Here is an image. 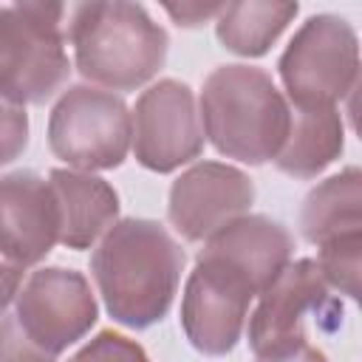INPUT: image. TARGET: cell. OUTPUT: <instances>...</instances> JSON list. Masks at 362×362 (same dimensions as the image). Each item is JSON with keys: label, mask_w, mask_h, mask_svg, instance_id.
<instances>
[{"label": "cell", "mask_w": 362, "mask_h": 362, "mask_svg": "<svg viewBox=\"0 0 362 362\" xmlns=\"http://www.w3.org/2000/svg\"><path fill=\"white\" fill-rule=\"evenodd\" d=\"M90 272L113 320L147 328L167 314L175 297L184 249L161 223L127 218L105 232L93 249Z\"/></svg>", "instance_id": "obj_1"}, {"label": "cell", "mask_w": 362, "mask_h": 362, "mask_svg": "<svg viewBox=\"0 0 362 362\" xmlns=\"http://www.w3.org/2000/svg\"><path fill=\"white\" fill-rule=\"evenodd\" d=\"M280 76L294 107H334L356 88L359 45L354 28L334 14L308 17L280 57Z\"/></svg>", "instance_id": "obj_7"}, {"label": "cell", "mask_w": 362, "mask_h": 362, "mask_svg": "<svg viewBox=\"0 0 362 362\" xmlns=\"http://www.w3.org/2000/svg\"><path fill=\"white\" fill-rule=\"evenodd\" d=\"M28 141V116L25 107L0 102V164L14 161Z\"/></svg>", "instance_id": "obj_20"}, {"label": "cell", "mask_w": 362, "mask_h": 362, "mask_svg": "<svg viewBox=\"0 0 362 362\" xmlns=\"http://www.w3.org/2000/svg\"><path fill=\"white\" fill-rule=\"evenodd\" d=\"M164 8H167V14H170L178 25L192 28V25L206 23L209 17H218L223 6H218V3H181V6H178V3H167Z\"/></svg>", "instance_id": "obj_21"}, {"label": "cell", "mask_w": 362, "mask_h": 362, "mask_svg": "<svg viewBox=\"0 0 362 362\" xmlns=\"http://www.w3.org/2000/svg\"><path fill=\"white\" fill-rule=\"evenodd\" d=\"M20 286H23V266H17L11 260H0V314L17 297Z\"/></svg>", "instance_id": "obj_22"}, {"label": "cell", "mask_w": 362, "mask_h": 362, "mask_svg": "<svg viewBox=\"0 0 362 362\" xmlns=\"http://www.w3.org/2000/svg\"><path fill=\"white\" fill-rule=\"evenodd\" d=\"M291 107L272 76L252 65L215 68L201 90V127L212 144L238 161L277 158L288 136Z\"/></svg>", "instance_id": "obj_2"}, {"label": "cell", "mask_w": 362, "mask_h": 362, "mask_svg": "<svg viewBox=\"0 0 362 362\" xmlns=\"http://www.w3.org/2000/svg\"><path fill=\"white\" fill-rule=\"evenodd\" d=\"M308 320L331 331L342 320V303L334 297L314 260H297L260 291V303L249 320V345L255 356L283 359L308 345Z\"/></svg>", "instance_id": "obj_6"}, {"label": "cell", "mask_w": 362, "mask_h": 362, "mask_svg": "<svg viewBox=\"0 0 362 362\" xmlns=\"http://www.w3.org/2000/svg\"><path fill=\"white\" fill-rule=\"evenodd\" d=\"M255 198L252 181L218 161L187 170L170 189V221L187 240H206L229 221L240 218Z\"/></svg>", "instance_id": "obj_11"}, {"label": "cell", "mask_w": 362, "mask_h": 362, "mask_svg": "<svg viewBox=\"0 0 362 362\" xmlns=\"http://www.w3.org/2000/svg\"><path fill=\"white\" fill-rule=\"evenodd\" d=\"M48 184L59 206V243L85 249L116 223L119 198L107 181L88 173L51 170Z\"/></svg>", "instance_id": "obj_14"}, {"label": "cell", "mask_w": 362, "mask_h": 362, "mask_svg": "<svg viewBox=\"0 0 362 362\" xmlns=\"http://www.w3.org/2000/svg\"><path fill=\"white\" fill-rule=\"evenodd\" d=\"M294 14L297 3H229L218 14V40L240 57H260L269 51V45L280 37Z\"/></svg>", "instance_id": "obj_17"}, {"label": "cell", "mask_w": 362, "mask_h": 362, "mask_svg": "<svg viewBox=\"0 0 362 362\" xmlns=\"http://www.w3.org/2000/svg\"><path fill=\"white\" fill-rule=\"evenodd\" d=\"M68 362H150V359H147L144 348L136 345L133 339L113 334V331H102Z\"/></svg>", "instance_id": "obj_19"}, {"label": "cell", "mask_w": 362, "mask_h": 362, "mask_svg": "<svg viewBox=\"0 0 362 362\" xmlns=\"http://www.w3.org/2000/svg\"><path fill=\"white\" fill-rule=\"evenodd\" d=\"M300 226H303V235L317 246H322L334 238H342V235L362 232L359 170L348 167L345 173L314 187L303 204Z\"/></svg>", "instance_id": "obj_16"}, {"label": "cell", "mask_w": 362, "mask_h": 362, "mask_svg": "<svg viewBox=\"0 0 362 362\" xmlns=\"http://www.w3.org/2000/svg\"><path fill=\"white\" fill-rule=\"evenodd\" d=\"M62 14L59 3L0 6V102H45L68 79Z\"/></svg>", "instance_id": "obj_5"}, {"label": "cell", "mask_w": 362, "mask_h": 362, "mask_svg": "<svg viewBox=\"0 0 362 362\" xmlns=\"http://www.w3.org/2000/svg\"><path fill=\"white\" fill-rule=\"evenodd\" d=\"M255 297V286L235 266L201 249L181 305V322L189 342L212 356L232 351Z\"/></svg>", "instance_id": "obj_9"}, {"label": "cell", "mask_w": 362, "mask_h": 362, "mask_svg": "<svg viewBox=\"0 0 362 362\" xmlns=\"http://www.w3.org/2000/svg\"><path fill=\"white\" fill-rule=\"evenodd\" d=\"M359 252H362V232L334 238L320 246V257L314 260L322 280L331 291L356 297L359 291Z\"/></svg>", "instance_id": "obj_18"}, {"label": "cell", "mask_w": 362, "mask_h": 362, "mask_svg": "<svg viewBox=\"0 0 362 362\" xmlns=\"http://www.w3.org/2000/svg\"><path fill=\"white\" fill-rule=\"evenodd\" d=\"M48 144L54 156L71 167H116L124 161L130 147V113L113 90L74 85L51 110Z\"/></svg>", "instance_id": "obj_8"}, {"label": "cell", "mask_w": 362, "mask_h": 362, "mask_svg": "<svg viewBox=\"0 0 362 362\" xmlns=\"http://www.w3.org/2000/svg\"><path fill=\"white\" fill-rule=\"evenodd\" d=\"M68 37L79 74L105 90H133L167 59V31L139 3H79Z\"/></svg>", "instance_id": "obj_3"}, {"label": "cell", "mask_w": 362, "mask_h": 362, "mask_svg": "<svg viewBox=\"0 0 362 362\" xmlns=\"http://www.w3.org/2000/svg\"><path fill=\"white\" fill-rule=\"evenodd\" d=\"M257 362H325V354L311 348V345H303L300 351H294V354H288L283 359H257Z\"/></svg>", "instance_id": "obj_23"}, {"label": "cell", "mask_w": 362, "mask_h": 362, "mask_svg": "<svg viewBox=\"0 0 362 362\" xmlns=\"http://www.w3.org/2000/svg\"><path fill=\"white\" fill-rule=\"evenodd\" d=\"M206 252L235 266L260 294L291 260V235L263 215H240L204 243Z\"/></svg>", "instance_id": "obj_13"}, {"label": "cell", "mask_w": 362, "mask_h": 362, "mask_svg": "<svg viewBox=\"0 0 362 362\" xmlns=\"http://www.w3.org/2000/svg\"><path fill=\"white\" fill-rule=\"evenodd\" d=\"M130 141L139 164L156 173H170L192 161L204 147L192 90L175 79L150 85L130 113Z\"/></svg>", "instance_id": "obj_10"}, {"label": "cell", "mask_w": 362, "mask_h": 362, "mask_svg": "<svg viewBox=\"0 0 362 362\" xmlns=\"http://www.w3.org/2000/svg\"><path fill=\"white\" fill-rule=\"evenodd\" d=\"M342 153V119L337 107H291L288 136L277 153V167L297 178H311Z\"/></svg>", "instance_id": "obj_15"}, {"label": "cell", "mask_w": 362, "mask_h": 362, "mask_svg": "<svg viewBox=\"0 0 362 362\" xmlns=\"http://www.w3.org/2000/svg\"><path fill=\"white\" fill-rule=\"evenodd\" d=\"M57 240L59 206L51 184L28 170L0 175V255L25 269Z\"/></svg>", "instance_id": "obj_12"}, {"label": "cell", "mask_w": 362, "mask_h": 362, "mask_svg": "<svg viewBox=\"0 0 362 362\" xmlns=\"http://www.w3.org/2000/svg\"><path fill=\"white\" fill-rule=\"evenodd\" d=\"M96 322V300L74 269H40L17 291V308L0 320V362H54Z\"/></svg>", "instance_id": "obj_4"}]
</instances>
